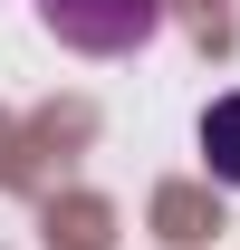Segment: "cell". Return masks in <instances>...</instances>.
<instances>
[{"label": "cell", "mask_w": 240, "mask_h": 250, "mask_svg": "<svg viewBox=\"0 0 240 250\" xmlns=\"http://www.w3.org/2000/svg\"><path fill=\"white\" fill-rule=\"evenodd\" d=\"M202 164H211V183L240 192V87L202 106Z\"/></svg>", "instance_id": "7a4b0ae2"}, {"label": "cell", "mask_w": 240, "mask_h": 250, "mask_svg": "<svg viewBox=\"0 0 240 250\" xmlns=\"http://www.w3.org/2000/svg\"><path fill=\"white\" fill-rule=\"evenodd\" d=\"M39 29L77 58H135L163 29V0H39Z\"/></svg>", "instance_id": "6da1fadb"}]
</instances>
